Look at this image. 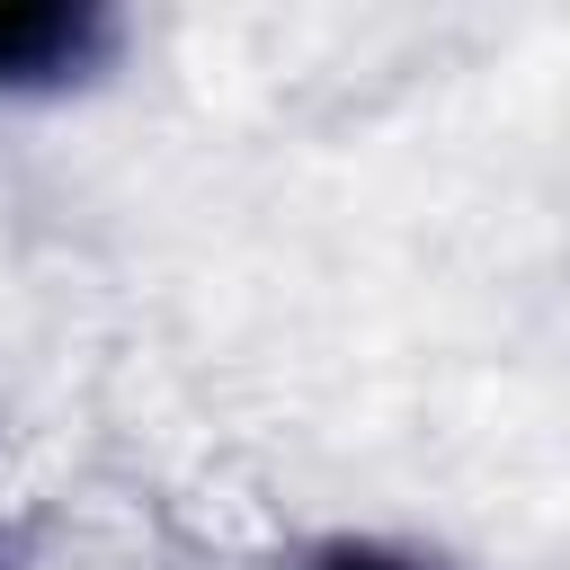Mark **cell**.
<instances>
[{
  "label": "cell",
  "instance_id": "6da1fadb",
  "mask_svg": "<svg viewBox=\"0 0 570 570\" xmlns=\"http://www.w3.org/2000/svg\"><path fill=\"white\" fill-rule=\"evenodd\" d=\"M107 53V18L89 0H0V98L62 89Z\"/></svg>",
  "mask_w": 570,
  "mask_h": 570
},
{
  "label": "cell",
  "instance_id": "7a4b0ae2",
  "mask_svg": "<svg viewBox=\"0 0 570 570\" xmlns=\"http://www.w3.org/2000/svg\"><path fill=\"white\" fill-rule=\"evenodd\" d=\"M303 570H436V561H419V552H401V543H374V534H338V543H321Z\"/></svg>",
  "mask_w": 570,
  "mask_h": 570
}]
</instances>
